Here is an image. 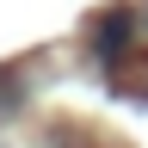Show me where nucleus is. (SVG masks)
I'll use <instances>...</instances> for the list:
<instances>
[{"instance_id": "nucleus-1", "label": "nucleus", "mask_w": 148, "mask_h": 148, "mask_svg": "<svg viewBox=\"0 0 148 148\" xmlns=\"http://www.w3.org/2000/svg\"><path fill=\"white\" fill-rule=\"evenodd\" d=\"M123 31H130V18H123V12H117V18H105V25H99V49H105V56H117V49H123Z\"/></svg>"}]
</instances>
